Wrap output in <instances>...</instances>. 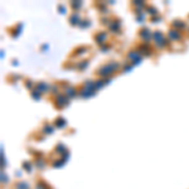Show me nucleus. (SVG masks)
Segmentation results:
<instances>
[{
	"label": "nucleus",
	"mask_w": 189,
	"mask_h": 189,
	"mask_svg": "<svg viewBox=\"0 0 189 189\" xmlns=\"http://www.w3.org/2000/svg\"><path fill=\"white\" fill-rule=\"evenodd\" d=\"M15 188H17V189H29V185L27 183H24V182H20V183L17 184V187H15Z\"/></svg>",
	"instance_id": "1"
}]
</instances>
